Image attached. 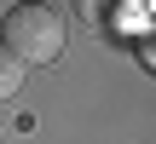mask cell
Segmentation results:
<instances>
[{"label": "cell", "mask_w": 156, "mask_h": 144, "mask_svg": "<svg viewBox=\"0 0 156 144\" xmlns=\"http://www.w3.org/2000/svg\"><path fill=\"white\" fill-rule=\"evenodd\" d=\"M6 40V52L17 58V63H52L64 46H69V29H64V17L52 12V6H41V0H17L12 12H6V29H0Z\"/></svg>", "instance_id": "1"}, {"label": "cell", "mask_w": 156, "mask_h": 144, "mask_svg": "<svg viewBox=\"0 0 156 144\" xmlns=\"http://www.w3.org/2000/svg\"><path fill=\"white\" fill-rule=\"evenodd\" d=\"M17 87H23V63H17V58H12V52L0 46V104H6V98H12Z\"/></svg>", "instance_id": "2"}, {"label": "cell", "mask_w": 156, "mask_h": 144, "mask_svg": "<svg viewBox=\"0 0 156 144\" xmlns=\"http://www.w3.org/2000/svg\"><path fill=\"white\" fill-rule=\"evenodd\" d=\"M81 17H87L93 29H104V17H110V0H81Z\"/></svg>", "instance_id": "3"}]
</instances>
